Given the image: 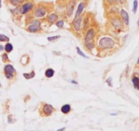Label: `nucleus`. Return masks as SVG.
Instances as JSON below:
<instances>
[{"label":"nucleus","mask_w":139,"mask_h":131,"mask_svg":"<svg viewBox=\"0 0 139 131\" xmlns=\"http://www.w3.org/2000/svg\"><path fill=\"white\" fill-rule=\"evenodd\" d=\"M63 25H64V22H63V21H57V23H56V25H57L58 27H59V28L63 27Z\"/></svg>","instance_id":"obj_23"},{"label":"nucleus","mask_w":139,"mask_h":131,"mask_svg":"<svg viewBox=\"0 0 139 131\" xmlns=\"http://www.w3.org/2000/svg\"><path fill=\"white\" fill-rule=\"evenodd\" d=\"M54 74H55V70L52 68H49L46 70L45 72V76L48 78H51L52 77H53Z\"/></svg>","instance_id":"obj_14"},{"label":"nucleus","mask_w":139,"mask_h":131,"mask_svg":"<svg viewBox=\"0 0 139 131\" xmlns=\"http://www.w3.org/2000/svg\"><path fill=\"white\" fill-rule=\"evenodd\" d=\"M33 7V6L32 3H27L25 4H24L22 7V14H26L29 11H30L31 10H32Z\"/></svg>","instance_id":"obj_8"},{"label":"nucleus","mask_w":139,"mask_h":131,"mask_svg":"<svg viewBox=\"0 0 139 131\" xmlns=\"http://www.w3.org/2000/svg\"><path fill=\"white\" fill-rule=\"evenodd\" d=\"M46 12V10L44 8H38L34 12V16L36 18H40L44 17Z\"/></svg>","instance_id":"obj_5"},{"label":"nucleus","mask_w":139,"mask_h":131,"mask_svg":"<svg viewBox=\"0 0 139 131\" xmlns=\"http://www.w3.org/2000/svg\"><path fill=\"white\" fill-rule=\"evenodd\" d=\"M72 83H76V84H78V83H76V81H72Z\"/></svg>","instance_id":"obj_30"},{"label":"nucleus","mask_w":139,"mask_h":131,"mask_svg":"<svg viewBox=\"0 0 139 131\" xmlns=\"http://www.w3.org/2000/svg\"><path fill=\"white\" fill-rule=\"evenodd\" d=\"M65 128H66L65 127H64V128H61L59 129V130H57V131H65Z\"/></svg>","instance_id":"obj_28"},{"label":"nucleus","mask_w":139,"mask_h":131,"mask_svg":"<svg viewBox=\"0 0 139 131\" xmlns=\"http://www.w3.org/2000/svg\"><path fill=\"white\" fill-rule=\"evenodd\" d=\"M47 19H48V21H49V23H53L57 21V19H58V16H57L56 14H50L49 16L48 17Z\"/></svg>","instance_id":"obj_12"},{"label":"nucleus","mask_w":139,"mask_h":131,"mask_svg":"<svg viewBox=\"0 0 139 131\" xmlns=\"http://www.w3.org/2000/svg\"><path fill=\"white\" fill-rule=\"evenodd\" d=\"M40 22L39 21H33L28 27V30L30 32H37L40 30Z\"/></svg>","instance_id":"obj_3"},{"label":"nucleus","mask_w":139,"mask_h":131,"mask_svg":"<svg viewBox=\"0 0 139 131\" xmlns=\"http://www.w3.org/2000/svg\"><path fill=\"white\" fill-rule=\"evenodd\" d=\"M95 36V32L94 29H90L89 30L87 34H86L85 38V42L86 47L88 49H91L94 48V38Z\"/></svg>","instance_id":"obj_2"},{"label":"nucleus","mask_w":139,"mask_h":131,"mask_svg":"<svg viewBox=\"0 0 139 131\" xmlns=\"http://www.w3.org/2000/svg\"><path fill=\"white\" fill-rule=\"evenodd\" d=\"M137 63H139V59H138V61H137Z\"/></svg>","instance_id":"obj_33"},{"label":"nucleus","mask_w":139,"mask_h":131,"mask_svg":"<svg viewBox=\"0 0 139 131\" xmlns=\"http://www.w3.org/2000/svg\"><path fill=\"white\" fill-rule=\"evenodd\" d=\"M137 25H138V26H139V18L138 20V22H137Z\"/></svg>","instance_id":"obj_32"},{"label":"nucleus","mask_w":139,"mask_h":131,"mask_svg":"<svg viewBox=\"0 0 139 131\" xmlns=\"http://www.w3.org/2000/svg\"><path fill=\"white\" fill-rule=\"evenodd\" d=\"M133 5H134V6H133V11H134V13H136L137 8H138V1L137 0H134Z\"/></svg>","instance_id":"obj_21"},{"label":"nucleus","mask_w":139,"mask_h":131,"mask_svg":"<svg viewBox=\"0 0 139 131\" xmlns=\"http://www.w3.org/2000/svg\"><path fill=\"white\" fill-rule=\"evenodd\" d=\"M61 36H50V37H48L47 38V40L49 41H53L57 39H59Z\"/></svg>","instance_id":"obj_22"},{"label":"nucleus","mask_w":139,"mask_h":131,"mask_svg":"<svg viewBox=\"0 0 139 131\" xmlns=\"http://www.w3.org/2000/svg\"><path fill=\"white\" fill-rule=\"evenodd\" d=\"M115 46V41L109 37H104L99 41V46L101 49H112Z\"/></svg>","instance_id":"obj_1"},{"label":"nucleus","mask_w":139,"mask_h":131,"mask_svg":"<svg viewBox=\"0 0 139 131\" xmlns=\"http://www.w3.org/2000/svg\"><path fill=\"white\" fill-rule=\"evenodd\" d=\"M5 75L8 79H11L13 78V74H11V73H5Z\"/></svg>","instance_id":"obj_24"},{"label":"nucleus","mask_w":139,"mask_h":131,"mask_svg":"<svg viewBox=\"0 0 139 131\" xmlns=\"http://www.w3.org/2000/svg\"><path fill=\"white\" fill-rule=\"evenodd\" d=\"M35 75H36V74H35V72H33V71L29 72V73H24L23 74V77H25L26 79H32V78H33V77H35Z\"/></svg>","instance_id":"obj_16"},{"label":"nucleus","mask_w":139,"mask_h":131,"mask_svg":"<svg viewBox=\"0 0 139 131\" xmlns=\"http://www.w3.org/2000/svg\"><path fill=\"white\" fill-rule=\"evenodd\" d=\"M132 83L134 85V87L136 90H139V79L138 77H134L132 79Z\"/></svg>","instance_id":"obj_15"},{"label":"nucleus","mask_w":139,"mask_h":131,"mask_svg":"<svg viewBox=\"0 0 139 131\" xmlns=\"http://www.w3.org/2000/svg\"><path fill=\"white\" fill-rule=\"evenodd\" d=\"M71 110V107L70 104H64L63 106H62V107L61 108V112L64 114H67Z\"/></svg>","instance_id":"obj_13"},{"label":"nucleus","mask_w":139,"mask_h":131,"mask_svg":"<svg viewBox=\"0 0 139 131\" xmlns=\"http://www.w3.org/2000/svg\"><path fill=\"white\" fill-rule=\"evenodd\" d=\"M121 14L125 24H126L127 25H129V15H128V12H126L125 10H121Z\"/></svg>","instance_id":"obj_10"},{"label":"nucleus","mask_w":139,"mask_h":131,"mask_svg":"<svg viewBox=\"0 0 139 131\" xmlns=\"http://www.w3.org/2000/svg\"><path fill=\"white\" fill-rule=\"evenodd\" d=\"M76 51H77V53H78V54L80 55L81 56H82V57H85V58H87V57L84 54V53L81 51V49H80V48L78 47V46H77L76 47Z\"/></svg>","instance_id":"obj_20"},{"label":"nucleus","mask_w":139,"mask_h":131,"mask_svg":"<svg viewBox=\"0 0 139 131\" xmlns=\"http://www.w3.org/2000/svg\"><path fill=\"white\" fill-rule=\"evenodd\" d=\"M1 83H0V87H1Z\"/></svg>","instance_id":"obj_34"},{"label":"nucleus","mask_w":139,"mask_h":131,"mask_svg":"<svg viewBox=\"0 0 139 131\" xmlns=\"http://www.w3.org/2000/svg\"><path fill=\"white\" fill-rule=\"evenodd\" d=\"M2 59H3V61L4 62H6V61H8V55L6 54V53H4V54H3L2 55Z\"/></svg>","instance_id":"obj_25"},{"label":"nucleus","mask_w":139,"mask_h":131,"mask_svg":"<svg viewBox=\"0 0 139 131\" xmlns=\"http://www.w3.org/2000/svg\"><path fill=\"white\" fill-rule=\"evenodd\" d=\"M4 49V46H3L2 45H0V51H2Z\"/></svg>","instance_id":"obj_29"},{"label":"nucleus","mask_w":139,"mask_h":131,"mask_svg":"<svg viewBox=\"0 0 139 131\" xmlns=\"http://www.w3.org/2000/svg\"><path fill=\"white\" fill-rule=\"evenodd\" d=\"M54 108L49 104H44L42 106V113L46 116H49L53 112Z\"/></svg>","instance_id":"obj_4"},{"label":"nucleus","mask_w":139,"mask_h":131,"mask_svg":"<svg viewBox=\"0 0 139 131\" xmlns=\"http://www.w3.org/2000/svg\"><path fill=\"white\" fill-rule=\"evenodd\" d=\"M1 7V0H0V8Z\"/></svg>","instance_id":"obj_31"},{"label":"nucleus","mask_w":139,"mask_h":131,"mask_svg":"<svg viewBox=\"0 0 139 131\" xmlns=\"http://www.w3.org/2000/svg\"><path fill=\"white\" fill-rule=\"evenodd\" d=\"M12 49H13V46L12 45V44H10V43H7L5 46V50L7 53L11 52Z\"/></svg>","instance_id":"obj_17"},{"label":"nucleus","mask_w":139,"mask_h":131,"mask_svg":"<svg viewBox=\"0 0 139 131\" xmlns=\"http://www.w3.org/2000/svg\"><path fill=\"white\" fill-rule=\"evenodd\" d=\"M107 1L109 3V4H115V2H116V0H107Z\"/></svg>","instance_id":"obj_27"},{"label":"nucleus","mask_w":139,"mask_h":131,"mask_svg":"<svg viewBox=\"0 0 139 131\" xmlns=\"http://www.w3.org/2000/svg\"><path fill=\"white\" fill-rule=\"evenodd\" d=\"M5 73H11L13 74L14 72H15V69L11 64H7L6 65L4 68Z\"/></svg>","instance_id":"obj_11"},{"label":"nucleus","mask_w":139,"mask_h":131,"mask_svg":"<svg viewBox=\"0 0 139 131\" xmlns=\"http://www.w3.org/2000/svg\"><path fill=\"white\" fill-rule=\"evenodd\" d=\"M9 38L4 34H0V42H8Z\"/></svg>","instance_id":"obj_19"},{"label":"nucleus","mask_w":139,"mask_h":131,"mask_svg":"<svg viewBox=\"0 0 139 131\" xmlns=\"http://www.w3.org/2000/svg\"><path fill=\"white\" fill-rule=\"evenodd\" d=\"M75 3H76V2H75L74 1H71L70 2V4H69V6H68V8H67V14L68 17H71L72 14H73Z\"/></svg>","instance_id":"obj_9"},{"label":"nucleus","mask_w":139,"mask_h":131,"mask_svg":"<svg viewBox=\"0 0 139 131\" xmlns=\"http://www.w3.org/2000/svg\"><path fill=\"white\" fill-rule=\"evenodd\" d=\"M111 81H112V78L111 77H109L108 79L107 80H106V83H107V84L108 85L110 86V87H112V84H111Z\"/></svg>","instance_id":"obj_26"},{"label":"nucleus","mask_w":139,"mask_h":131,"mask_svg":"<svg viewBox=\"0 0 139 131\" xmlns=\"http://www.w3.org/2000/svg\"><path fill=\"white\" fill-rule=\"evenodd\" d=\"M81 22H82V17H78L74 20V21L73 22V27L75 30L76 31L81 30Z\"/></svg>","instance_id":"obj_6"},{"label":"nucleus","mask_w":139,"mask_h":131,"mask_svg":"<svg viewBox=\"0 0 139 131\" xmlns=\"http://www.w3.org/2000/svg\"><path fill=\"white\" fill-rule=\"evenodd\" d=\"M24 1L25 0H10V2L13 6H18V5L22 4Z\"/></svg>","instance_id":"obj_18"},{"label":"nucleus","mask_w":139,"mask_h":131,"mask_svg":"<svg viewBox=\"0 0 139 131\" xmlns=\"http://www.w3.org/2000/svg\"><path fill=\"white\" fill-rule=\"evenodd\" d=\"M85 8V4L83 2H81L78 6L76 11V14H75V18H78L81 16V14L83 11V9Z\"/></svg>","instance_id":"obj_7"}]
</instances>
